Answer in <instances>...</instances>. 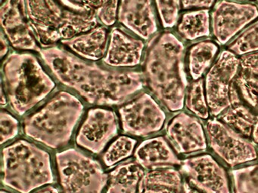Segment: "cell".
Listing matches in <instances>:
<instances>
[{"label": "cell", "instance_id": "obj_1", "mask_svg": "<svg viewBox=\"0 0 258 193\" xmlns=\"http://www.w3.org/2000/svg\"><path fill=\"white\" fill-rule=\"evenodd\" d=\"M39 54L55 81L91 105H121L145 85L141 70L113 69L87 61L60 44L42 48Z\"/></svg>", "mask_w": 258, "mask_h": 193}, {"label": "cell", "instance_id": "obj_2", "mask_svg": "<svg viewBox=\"0 0 258 193\" xmlns=\"http://www.w3.org/2000/svg\"><path fill=\"white\" fill-rule=\"evenodd\" d=\"M184 58L183 43L170 32L155 35L146 45L141 65L145 85L168 111H179L185 104Z\"/></svg>", "mask_w": 258, "mask_h": 193}, {"label": "cell", "instance_id": "obj_3", "mask_svg": "<svg viewBox=\"0 0 258 193\" xmlns=\"http://www.w3.org/2000/svg\"><path fill=\"white\" fill-rule=\"evenodd\" d=\"M49 72L31 51H10L3 60L2 87L15 113L24 116L54 91L56 82Z\"/></svg>", "mask_w": 258, "mask_h": 193}, {"label": "cell", "instance_id": "obj_4", "mask_svg": "<svg viewBox=\"0 0 258 193\" xmlns=\"http://www.w3.org/2000/svg\"><path fill=\"white\" fill-rule=\"evenodd\" d=\"M84 111L80 98L69 90L55 92L23 122L25 135L51 149L64 147Z\"/></svg>", "mask_w": 258, "mask_h": 193}, {"label": "cell", "instance_id": "obj_5", "mask_svg": "<svg viewBox=\"0 0 258 193\" xmlns=\"http://www.w3.org/2000/svg\"><path fill=\"white\" fill-rule=\"evenodd\" d=\"M2 182L18 193H31L54 183L49 152L20 139L2 151Z\"/></svg>", "mask_w": 258, "mask_h": 193}, {"label": "cell", "instance_id": "obj_6", "mask_svg": "<svg viewBox=\"0 0 258 193\" xmlns=\"http://www.w3.org/2000/svg\"><path fill=\"white\" fill-rule=\"evenodd\" d=\"M30 24L42 48L88 31L99 24L96 15L69 10L57 0H25Z\"/></svg>", "mask_w": 258, "mask_h": 193}, {"label": "cell", "instance_id": "obj_7", "mask_svg": "<svg viewBox=\"0 0 258 193\" xmlns=\"http://www.w3.org/2000/svg\"><path fill=\"white\" fill-rule=\"evenodd\" d=\"M63 193H102L109 176L98 161L76 149L56 154Z\"/></svg>", "mask_w": 258, "mask_h": 193}, {"label": "cell", "instance_id": "obj_8", "mask_svg": "<svg viewBox=\"0 0 258 193\" xmlns=\"http://www.w3.org/2000/svg\"><path fill=\"white\" fill-rule=\"evenodd\" d=\"M122 128L126 134L146 137L159 132L165 124V112L154 96L142 92L119 108Z\"/></svg>", "mask_w": 258, "mask_h": 193}, {"label": "cell", "instance_id": "obj_9", "mask_svg": "<svg viewBox=\"0 0 258 193\" xmlns=\"http://www.w3.org/2000/svg\"><path fill=\"white\" fill-rule=\"evenodd\" d=\"M240 60L231 51L220 53L205 78V94L210 113L219 116L231 107V90L238 75Z\"/></svg>", "mask_w": 258, "mask_h": 193}, {"label": "cell", "instance_id": "obj_10", "mask_svg": "<svg viewBox=\"0 0 258 193\" xmlns=\"http://www.w3.org/2000/svg\"><path fill=\"white\" fill-rule=\"evenodd\" d=\"M210 147L230 167L258 158L253 142L231 129L219 119H209L205 125Z\"/></svg>", "mask_w": 258, "mask_h": 193}, {"label": "cell", "instance_id": "obj_11", "mask_svg": "<svg viewBox=\"0 0 258 193\" xmlns=\"http://www.w3.org/2000/svg\"><path fill=\"white\" fill-rule=\"evenodd\" d=\"M0 21L2 32L14 49L40 52L42 48L30 24L25 0H4Z\"/></svg>", "mask_w": 258, "mask_h": 193}, {"label": "cell", "instance_id": "obj_12", "mask_svg": "<svg viewBox=\"0 0 258 193\" xmlns=\"http://www.w3.org/2000/svg\"><path fill=\"white\" fill-rule=\"evenodd\" d=\"M118 122L114 110L96 107L88 110L77 134V144L93 154H99L117 135Z\"/></svg>", "mask_w": 258, "mask_h": 193}, {"label": "cell", "instance_id": "obj_13", "mask_svg": "<svg viewBox=\"0 0 258 193\" xmlns=\"http://www.w3.org/2000/svg\"><path fill=\"white\" fill-rule=\"evenodd\" d=\"M188 183L202 193H230L226 170L210 155H198L181 163Z\"/></svg>", "mask_w": 258, "mask_h": 193}, {"label": "cell", "instance_id": "obj_14", "mask_svg": "<svg viewBox=\"0 0 258 193\" xmlns=\"http://www.w3.org/2000/svg\"><path fill=\"white\" fill-rule=\"evenodd\" d=\"M146 48L143 39L122 26H113L108 49L101 63L113 69H137L143 63Z\"/></svg>", "mask_w": 258, "mask_h": 193}, {"label": "cell", "instance_id": "obj_15", "mask_svg": "<svg viewBox=\"0 0 258 193\" xmlns=\"http://www.w3.org/2000/svg\"><path fill=\"white\" fill-rule=\"evenodd\" d=\"M258 17L255 5L219 2L212 13V28L219 43L224 45Z\"/></svg>", "mask_w": 258, "mask_h": 193}, {"label": "cell", "instance_id": "obj_16", "mask_svg": "<svg viewBox=\"0 0 258 193\" xmlns=\"http://www.w3.org/2000/svg\"><path fill=\"white\" fill-rule=\"evenodd\" d=\"M117 21L144 41L150 40L158 30L152 0H120Z\"/></svg>", "mask_w": 258, "mask_h": 193}, {"label": "cell", "instance_id": "obj_17", "mask_svg": "<svg viewBox=\"0 0 258 193\" xmlns=\"http://www.w3.org/2000/svg\"><path fill=\"white\" fill-rule=\"evenodd\" d=\"M167 136L177 153L188 155L206 150L207 138L202 123L184 112L169 121Z\"/></svg>", "mask_w": 258, "mask_h": 193}, {"label": "cell", "instance_id": "obj_18", "mask_svg": "<svg viewBox=\"0 0 258 193\" xmlns=\"http://www.w3.org/2000/svg\"><path fill=\"white\" fill-rule=\"evenodd\" d=\"M109 35L108 27L99 24L88 31L61 41L60 45L83 60L102 61L108 49Z\"/></svg>", "mask_w": 258, "mask_h": 193}, {"label": "cell", "instance_id": "obj_19", "mask_svg": "<svg viewBox=\"0 0 258 193\" xmlns=\"http://www.w3.org/2000/svg\"><path fill=\"white\" fill-rule=\"evenodd\" d=\"M135 161L146 170L180 165L182 161L164 137H155L142 142L134 152Z\"/></svg>", "mask_w": 258, "mask_h": 193}, {"label": "cell", "instance_id": "obj_20", "mask_svg": "<svg viewBox=\"0 0 258 193\" xmlns=\"http://www.w3.org/2000/svg\"><path fill=\"white\" fill-rule=\"evenodd\" d=\"M231 107L219 116V119L240 135L250 138L258 114L240 100L234 84L231 90Z\"/></svg>", "mask_w": 258, "mask_h": 193}, {"label": "cell", "instance_id": "obj_21", "mask_svg": "<svg viewBox=\"0 0 258 193\" xmlns=\"http://www.w3.org/2000/svg\"><path fill=\"white\" fill-rule=\"evenodd\" d=\"M181 173L171 167L150 170L140 180L138 193H184Z\"/></svg>", "mask_w": 258, "mask_h": 193}, {"label": "cell", "instance_id": "obj_22", "mask_svg": "<svg viewBox=\"0 0 258 193\" xmlns=\"http://www.w3.org/2000/svg\"><path fill=\"white\" fill-rule=\"evenodd\" d=\"M137 161L123 163L109 175L108 191L111 193H138L139 184L145 174Z\"/></svg>", "mask_w": 258, "mask_h": 193}, {"label": "cell", "instance_id": "obj_23", "mask_svg": "<svg viewBox=\"0 0 258 193\" xmlns=\"http://www.w3.org/2000/svg\"><path fill=\"white\" fill-rule=\"evenodd\" d=\"M179 34L188 40L210 35L209 12L207 9L184 14L178 25Z\"/></svg>", "mask_w": 258, "mask_h": 193}, {"label": "cell", "instance_id": "obj_24", "mask_svg": "<svg viewBox=\"0 0 258 193\" xmlns=\"http://www.w3.org/2000/svg\"><path fill=\"white\" fill-rule=\"evenodd\" d=\"M218 51V46L211 41H202L191 47L189 54V70L193 80L200 79L209 67Z\"/></svg>", "mask_w": 258, "mask_h": 193}, {"label": "cell", "instance_id": "obj_25", "mask_svg": "<svg viewBox=\"0 0 258 193\" xmlns=\"http://www.w3.org/2000/svg\"><path fill=\"white\" fill-rule=\"evenodd\" d=\"M234 84L240 100L258 114V76L241 72Z\"/></svg>", "mask_w": 258, "mask_h": 193}, {"label": "cell", "instance_id": "obj_26", "mask_svg": "<svg viewBox=\"0 0 258 193\" xmlns=\"http://www.w3.org/2000/svg\"><path fill=\"white\" fill-rule=\"evenodd\" d=\"M137 140L126 136H121L114 140L102 156L104 164L111 167L131 156L134 152Z\"/></svg>", "mask_w": 258, "mask_h": 193}, {"label": "cell", "instance_id": "obj_27", "mask_svg": "<svg viewBox=\"0 0 258 193\" xmlns=\"http://www.w3.org/2000/svg\"><path fill=\"white\" fill-rule=\"evenodd\" d=\"M203 84L202 79L196 80L191 84L186 93L185 104L186 108L197 117L207 119L209 117L210 110Z\"/></svg>", "mask_w": 258, "mask_h": 193}, {"label": "cell", "instance_id": "obj_28", "mask_svg": "<svg viewBox=\"0 0 258 193\" xmlns=\"http://www.w3.org/2000/svg\"><path fill=\"white\" fill-rule=\"evenodd\" d=\"M235 193H258V164L231 171Z\"/></svg>", "mask_w": 258, "mask_h": 193}, {"label": "cell", "instance_id": "obj_29", "mask_svg": "<svg viewBox=\"0 0 258 193\" xmlns=\"http://www.w3.org/2000/svg\"><path fill=\"white\" fill-rule=\"evenodd\" d=\"M229 50L238 55L258 51V21L243 32L229 45Z\"/></svg>", "mask_w": 258, "mask_h": 193}, {"label": "cell", "instance_id": "obj_30", "mask_svg": "<svg viewBox=\"0 0 258 193\" xmlns=\"http://www.w3.org/2000/svg\"><path fill=\"white\" fill-rule=\"evenodd\" d=\"M157 11L163 27L172 28L179 19L180 0H155Z\"/></svg>", "mask_w": 258, "mask_h": 193}, {"label": "cell", "instance_id": "obj_31", "mask_svg": "<svg viewBox=\"0 0 258 193\" xmlns=\"http://www.w3.org/2000/svg\"><path fill=\"white\" fill-rule=\"evenodd\" d=\"M96 13L100 24L113 27L117 22V9L120 0H95Z\"/></svg>", "mask_w": 258, "mask_h": 193}, {"label": "cell", "instance_id": "obj_32", "mask_svg": "<svg viewBox=\"0 0 258 193\" xmlns=\"http://www.w3.org/2000/svg\"><path fill=\"white\" fill-rule=\"evenodd\" d=\"M1 128V144L14 139L19 134V122L8 110L3 109L0 118Z\"/></svg>", "mask_w": 258, "mask_h": 193}, {"label": "cell", "instance_id": "obj_33", "mask_svg": "<svg viewBox=\"0 0 258 193\" xmlns=\"http://www.w3.org/2000/svg\"><path fill=\"white\" fill-rule=\"evenodd\" d=\"M60 4L72 12L87 15H96L95 0H57Z\"/></svg>", "mask_w": 258, "mask_h": 193}, {"label": "cell", "instance_id": "obj_34", "mask_svg": "<svg viewBox=\"0 0 258 193\" xmlns=\"http://www.w3.org/2000/svg\"><path fill=\"white\" fill-rule=\"evenodd\" d=\"M243 72L258 76V52L247 54L240 59Z\"/></svg>", "mask_w": 258, "mask_h": 193}, {"label": "cell", "instance_id": "obj_35", "mask_svg": "<svg viewBox=\"0 0 258 193\" xmlns=\"http://www.w3.org/2000/svg\"><path fill=\"white\" fill-rule=\"evenodd\" d=\"M215 0H182V6L184 9L191 8L206 7L209 8L214 4Z\"/></svg>", "mask_w": 258, "mask_h": 193}, {"label": "cell", "instance_id": "obj_36", "mask_svg": "<svg viewBox=\"0 0 258 193\" xmlns=\"http://www.w3.org/2000/svg\"><path fill=\"white\" fill-rule=\"evenodd\" d=\"M11 47L8 39L6 37L5 35L3 32H1V52H0V57L4 60L9 54H10V48Z\"/></svg>", "mask_w": 258, "mask_h": 193}, {"label": "cell", "instance_id": "obj_37", "mask_svg": "<svg viewBox=\"0 0 258 193\" xmlns=\"http://www.w3.org/2000/svg\"><path fill=\"white\" fill-rule=\"evenodd\" d=\"M34 193H59V191L54 186L47 185V186H45L44 188H40Z\"/></svg>", "mask_w": 258, "mask_h": 193}, {"label": "cell", "instance_id": "obj_38", "mask_svg": "<svg viewBox=\"0 0 258 193\" xmlns=\"http://www.w3.org/2000/svg\"><path fill=\"white\" fill-rule=\"evenodd\" d=\"M251 138L253 142L258 144V116L254 126H253V131H252Z\"/></svg>", "mask_w": 258, "mask_h": 193}, {"label": "cell", "instance_id": "obj_39", "mask_svg": "<svg viewBox=\"0 0 258 193\" xmlns=\"http://www.w3.org/2000/svg\"><path fill=\"white\" fill-rule=\"evenodd\" d=\"M184 193H202L196 190V188H192L186 181H185L184 184Z\"/></svg>", "mask_w": 258, "mask_h": 193}, {"label": "cell", "instance_id": "obj_40", "mask_svg": "<svg viewBox=\"0 0 258 193\" xmlns=\"http://www.w3.org/2000/svg\"><path fill=\"white\" fill-rule=\"evenodd\" d=\"M7 104H8V99H7V94H6L5 91H4V89L1 86V105H2L3 107H4Z\"/></svg>", "mask_w": 258, "mask_h": 193}, {"label": "cell", "instance_id": "obj_41", "mask_svg": "<svg viewBox=\"0 0 258 193\" xmlns=\"http://www.w3.org/2000/svg\"><path fill=\"white\" fill-rule=\"evenodd\" d=\"M1 193H10V192H9V191H6V190H2V191H1Z\"/></svg>", "mask_w": 258, "mask_h": 193}, {"label": "cell", "instance_id": "obj_42", "mask_svg": "<svg viewBox=\"0 0 258 193\" xmlns=\"http://www.w3.org/2000/svg\"><path fill=\"white\" fill-rule=\"evenodd\" d=\"M107 193H111V192H110V191H107Z\"/></svg>", "mask_w": 258, "mask_h": 193}, {"label": "cell", "instance_id": "obj_43", "mask_svg": "<svg viewBox=\"0 0 258 193\" xmlns=\"http://www.w3.org/2000/svg\"><path fill=\"white\" fill-rule=\"evenodd\" d=\"M3 1H4V0H1V3H2Z\"/></svg>", "mask_w": 258, "mask_h": 193}, {"label": "cell", "instance_id": "obj_44", "mask_svg": "<svg viewBox=\"0 0 258 193\" xmlns=\"http://www.w3.org/2000/svg\"><path fill=\"white\" fill-rule=\"evenodd\" d=\"M246 1H250V0H246Z\"/></svg>", "mask_w": 258, "mask_h": 193}]
</instances>
